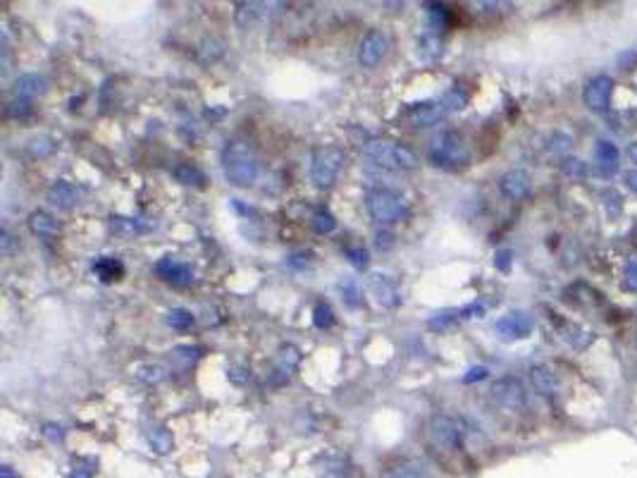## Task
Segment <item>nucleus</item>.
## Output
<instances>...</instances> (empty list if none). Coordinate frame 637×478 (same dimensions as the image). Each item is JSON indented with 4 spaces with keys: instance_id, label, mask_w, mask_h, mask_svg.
<instances>
[{
    "instance_id": "obj_20",
    "label": "nucleus",
    "mask_w": 637,
    "mask_h": 478,
    "mask_svg": "<svg viewBox=\"0 0 637 478\" xmlns=\"http://www.w3.org/2000/svg\"><path fill=\"white\" fill-rule=\"evenodd\" d=\"M94 273L101 282H117L124 278V263L115 256H101L94 263Z\"/></svg>"
},
{
    "instance_id": "obj_22",
    "label": "nucleus",
    "mask_w": 637,
    "mask_h": 478,
    "mask_svg": "<svg viewBox=\"0 0 637 478\" xmlns=\"http://www.w3.org/2000/svg\"><path fill=\"white\" fill-rule=\"evenodd\" d=\"M146 440H148L150 450L155 454H170L172 447H175V438H172V431L165 426H153L148 433H146Z\"/></svg>"
},
{
    "instance_id": "obj_44",
    "label": "nucleus",
    "mask_w": 637,
    "mask_h": 478,
    "mask_svg": "<svg viewBox=\"0 0 637 478\" xmlns=\"http://www.w3.org/2000/svg\"><path fill=\"white\" fill-rule=\"evenodd\" d=\"M461 311V318L463 321H468V318H482L485 316V304H468V306H463V309H458Z\"/></svg>"
},
{
    "instance_id": "obj_33",
    "label": "nucleus",
    "mask_w": 637,
    "mask_h": 478,
    "mask_svg": "<svg viewBox=\"0 0 637 478\" xmlns=\"http://www.w3.org/2000/svg\"><path fill=\"white\" fill-rule=\"evenodd\" d=\"M193 314L186 309H172L167 311V325L172 327V330H189V327L193 325Z\"/></svg>"
},
{
    "instance_id": "obj_19",
    "label": "nucleus",
    "mask_w": 637,
    "mask_h": 478,
    "mask_svg": "<svg viewBox=\"0 0 637 478\" xmlns=\"http://www.w3.org/2000/svg\"><path fill=\"white\" fill-rule=\"evenodd\" d=\"M77 187L72 185V182L67 180H58L55 185L48 189V201L53 203L55 208H60V211H67V208H72L74 203H77Z\"/></svg>"
},
{
    "instance_id": "obj_12",
    "label": "nucleus",
    "mask_w": 637,
    "mask_h": 478,
    "mask_svg": "<svg viewBox=\"0 0 637 478\" xmlns=\"http://www.w3.org/2000/svg\"><path fill=\"white\" fill-rule=\"evenodd\" d=\"M368 294L380 306H385V309H394V306L401 304V292H399L396 282H394L390 275H382V273H375V275H370Z\"/></svg>"
},
{
    "instance_id": "obj_5",
    "label": "nucleus",
    "mask_w": 637,
    "mask_h": 478,
    "mask_svg": "<svg viewBox=\"0 0 637 478\" xmlns=\"http://www.w3.org/2000/svg\"><path fill=\"white\" fill-rule=\"evenodd\" d=\"M365 206H368L370 218L377 225H396L408 218V203L403 201L401 194L392 189H372L365 196Z\"/></svg>"
},
{
    "instance_id": "obj_31",
    "label": "nucleus",
    "mask_w": 637,
    "mask_h": 478,
    "mask_svg": "<svg viewBox=\"0 0 637 478\" xmlns=\"http://www.w3.org/2000/svg\"><path fill=\"white\" fill-rule=\"evenodd\" d=\"M561 173L566 177H573V180H585L590 175V165L580 158H564L561 160Z\"/></svg>"
},
{
    "instance_id": "obj_46",
    "label": "nucleus",
    "mask_w": 637,
    "mask_h": 478,
    "mask_svg": "<svg viewBox=\"0 0 637 478\" xmlns=\"http://www.w3.org/2000/svg\"><path fill=\"white\" fill-rule=\"evenodd\" d=\"M311 251H299V254H291L287 259V266L291 268H306L311 263Z\"/></svg>"
},
{
    "instance_id": "obj_34",
    "label": "nucleus",
    "mask_w": 637,
    "mask_h": 478,
    "mask_svg": "<svg viewBox=\"0 0 637 478\" xmlns=\"http://www.w3.org/2000/svg\"><path fill=\"white\" fill-rule=\"evenodd\" d=\"M165 368L163 366H158V364H146V366H141L137 370V378L141 380V383H146V385H158V383H163L165 380Z\"/></svg>"
},
{
    "instance_id": "obj_21",
    "label": "nucleus",
    "mask_w": 637,
    "mask_h": 478,
    "mask_svg": "<svg viewBox=\"0 0 637 478\" xmlns=\"http://www.w3.org/2000/svg\"><path fill=\"white\" fill-rule=\"evenodd\" d=\"M29 230L34 234H39V237L53 239V237H58V232H60V223H58V220L53 218L51 213L34 211L29 216Z\"/></svg>"
},
{
    "instance_id": "obj_6",
    "label": "nucleus",
    "mask_w": 637,
    "mask_h": 478,
    "mask_svg": "<svg viewBox=\"0 0 637 478\" xmlns=\"http://www.w3.org/2000/svg\"><path fill=\"white\" fill-rule=\"evenodd\" d=\"M489 397L496 407L509 411H521L527 407V392L525 385L521 383L514 375H504V378L494 380L492 388H489Z\"/></svg>"
},
{
    "instance_id": "obj_8",
    "label": "nucleus",
    "mask_w": 637,
    "mask_h": 478,
    "mask_svg": "<svg viewBox=\"0 0 637 478\" xmlns=\"http://www.w3.org/2000/svg\"><path fill=\"white\" fill-rule=\"evenodd\" d=\"M430 435L435 440L437 447L446 450V452H456L463 445V428L458 421L449 416H432L430 418Z\"/></svg>"
},
{
    "instance_id": "obj_2",
    "label": "nucleus",
    "mask_w": 637,
    "mask_h": 478,
    "mask_svg": "<svg viewBox=\"0 0 637 478\" xmlns=\"http://www.w3.org/2000/svg\"><path fill=\"white\" fill-rule=\"evenodd\" d=\"M428 158L435 168L442 170H461L471 163V151L458 132L444 130L430 139Z\"/></svg>"
},
{
    "instance_id": "obj_24",
    "label": "nucleus",
    "mask_w": 637,
    "mask_h": 478,
    "mask_svg": "<svg viewBox=\"0 0 637 478\" xmlns=\"http://www.w3.org/2000/svg\"><path fill=\"white\" fill-rule=\"evenodd\" d=\"M442 51H444V44H442L439 36L428 34V36H420L418 39V56L423 58V60H428V62L439 60Z\"/></svg>"
},
{
    "instance_id": "obj_48",
    "label": "nucleus",
    "mask_w": 637,
    "mask_h": 478,
    "mask_svg": "<svg viewBox=\"0 0 637 478\" xmlns=\"http://www.w3.org/2000/svg\"><path fill=\"white\" fill-rule=\"evenodd\" d=\"M387 478H423V474L411 469V466H399V469H394Z\"/></svg>"
},
{
    "instance_id": "obj_56",
    "label": "nucleus",
    "mask_w": 637,
    "mask_h": 478,
    "mask_svg": "<svg viewBox=\"0 0 637 478\" xmlns=\"http://www.w3.org/2000/svg\"><path fill=\"white\" fill-rule=\"evenodd\" d=\"M322 478H347V476H344L342 471H327V474L322 476Z\"/></svg>"
},
{
    "instance_id": "obj_4",
    "label": "nucleus",
    "mask_w": 637,
    "mask_h": 478,
    "mask_svg": "<svg viewBox=\"0 0 637 478\" xmlns=\"http://www.w3.org/2000/svg\"><path fill=\"white\" fill-rule=\"evenodd\" d=\"M344 163H347V153H344L342 146H334V144H327V146H317L313 148L311 153V180L317 189H329L334 187L339 173H342Z\"/></svg>"
},
{
    "instance_id": "obj_17",
    "label": "nucleus",
    "mask_w": 637,
    "mask_h": 478,
    "mask_svg": "<svg viewBox=\"0 0 637 478\" xmlns=\"http://www.w3.org/2000/svg\"><path fill=\"white\" fill-rule=\"evenodd\" d=\"M595 158H597V173L604 177H611L618 170V148L616 144L599 139L595 146Z\"/></svg>"
},
{
    "instance_id": "obj_40",
    "label": "nucleus",
    "mask_w": 637,
    "mask_h": 478,
    "mask_svg": "<svg viewBox=\"0 0 637 478\" xmlns=\"http://www.w3.org/2000/svg\"><path fill=\"white\" fill-rule=\"evenodd\" d=\"M8 115L10 117H26L31 115V101L26 99H12L8 103Z\"/></svg>"
},
{
    "instance_id": "obj_36",
    "label": "nucleus",
    "mask_w": 637,
    "mask_h": 478,
    "mask_svg": "<svg viewBox=\"0 0 637 478\" xmlns=\"http://www.w3.org/2000/svg\"><path fill=\"white\" fill-rule=\"evenodd\" d=\"M299 361H301V354L294 345H284L282 349H279V366H277L279 370H284V373L291 375V370L299 366Z\"/></svg>"
},
{
    "instance_id": "obj_51",
    "label": "nucleus",
    "mask_w": 637,
    "mask_h": 478,
    "mask_svg": "<svg viewBox=\"0 0 637 478\" xmlns=\"http://www.w3.org/2000/svg\"><path fill=\"white\" fill-rule=\"evenodd\" d=\"M618 62L623 65V69H633V65L637 62V56L633 51H628V53H620L618 56Z\"/></svg>"
},
{
    "instance_id": "obj_30",
    "label": "nucleus",
    "mask_w": 637,
    "mask_h": 478,
    "mask_svg": "<svg viewBox=\"0 0 637 478\" xmlns=\"http://www.w3.org/2000/svg\"><path fill=\"white\" fill-rule=\"evenodd\" d=\"M456 321H461V311L446 309V311H439V314L432 316V318L428 321V327L430 330H446V327H451Z\"/></svg>"
},
{
    "instance_id": "obj_55",
    "label": "nucleus",
    "mask_w": 637,
    "mask_h": 478,
    "mask_svg": "<svg viewBox=\"0 0 637 478\" xmlns=\"http://www.w3.org/2000/svg\"><path fill=\"white\" fill-rule=\"evenodd\" d=\"M0 478H17V476H15V471L10 469V466H3V469H0Z\"/></svg>"
},
{
    "instance_id": "obj_14",
    "label": "nucleus",
    "mask_w": 637,
    "mask_h": 478,
    "mask_svg": "<svg viewBox=\"0 0 637 478\" xmlns=\"http://www.w3.org/2000/svg\"><path fill=\"white\" fill-rule=\"evenodd\" d=\"M532 189V180L525 170H509V173L501 175L499 180V191L511 201H523V198L530 196Z\"/></svg>"
},
{
    "instance_id": "obj_9",
    "label": "nucleus",
    "mask_w": 637,
    "mask_h": 478,
    "mask_svg": "<svg viewBox=\"0 0 637 478\" xmlns=\"http://www.w3.org/2000/svg\"><path fill=\"white\" fill-rule=\"evenodd\" d=\"M449 115L451 112L446 110V105L442 103V99L423 101V103H415L406 110V122L411 127H432V125L444 122Z\"/></svg>"
},
{
    "instance_id": "obj_28",
    "label": "nucleus",
    "mask_w": 637,
    "mask_h": 478,
    "mask_svg": "<svg viewBox=\"0 0 637 478\" xmlns=\"http://www.w3.org/2000/svg\"><path fill=\"white\" fill-rule=\"evenodd\" d=\"M313 230H315L317 234L334 232V230H337V218H334L327 208H317V211L313 213Z\"/></svg>"
},
{
    "instance_id": "obj_43",
    "label": "nucleus",
    "mask_w": 637,
    "mask_h": 478,
    "mask_svg": "<svg viewBox=\"0 0 637 478\" xmlns=\"http://www.w3.org/2000/svg\"><path fill=\"white\" fill-rule=\"evenodd\" d=\"M623 278H625V287L633 289V292H637V256H633V259L628 261Z\"/></svg>"
},
{
    "instance_id": "obj_52",
    "label": "nucleus",
    "mask_w": 637,
    "mask_h": 478,
    "mask_svg": "<svg viewBox=\"0 0 637 478\" xmlns=\"http://www.w3.org/2000/svg\"><path fill=\"white\" fill-rule=\"evenodd\" d=\"M625 185H628L630 189H633L635 194H637V168H635V170H628V173H625Z\"/></svg>"
},
{
    "instance_id": "obj_3",
    "label": "nucleus",
    "mask_w": 637,
    "mask_h": 478,
    "mask_svg": "<svg viewBox=\"0 0 637 478\" xmlns=\"http://www.w3.org/2000/svg\"><path fill=\"white\" fill-rule=\"evenodd\" d=\"M363 155L375 165L387 170H415L418 168V155L408 146L396 142H385V139H370L363 146Z\"/></svg>"
},
{
    "instance_id": "obj_50",
    "label": "nucleus",
    "mask_w": 637,
    "mask_h": 478,
    "mask_svg": "<svg viewBox=\"0 0 637 478\" xmlns=\"http://www.w3.org/2000/svg\"><path fill=\"white\" fill-rule=\"evenodd\" d=\"M48 435V438L53 440V443H58V440H62L64 438V433H62V428L60 426H55V423H46V431H43Z\"/></svg>"
},
{
    "instance_id": "obj_45",
    "label": "nucleus",
    "mask_w": 637,
    "mask_h": 478,
    "mask_svg": "<svg viewBox=\"0 0 637 478\" xmlns=\"http://www.w3.org/2000/svg\"><path fill=\"white\" fill-rule=\"evenodd\" d=\"M227 375H229L232 383L241 385V383H246V380L251 378V370L244 368V366H232L229 370H227Z\"/></svg>"
},
{
    "instance_id": "obj_35",
    "label": "nucleus",
    "mask_w": 637,
    "mask_h": 478,
    "mask_svg": "<svg viewBox=\"0 0 637 478\" xmlns=\"http://www.w3.org/2000/svg\"><path fill=\"white\" fill-rule=\"evenodd\" d=\"M344 256H347V261L356 268V271H365V268L370 266V254L365 246H347V249H344Z\"/></svg>"
},
{
    "instance_id": "obj_37",
    "label": "nucleus",
    "mask_w": 637,
    "mask_h": 478,
    "mask_svg": "<svg viewBox=\"0 0 637 478\" xmlns=\"http://www.w3.org/2000/svg\"><path fill=\"white\" fill-rule=\"evenodd\" d=\"M564 337H566V340H568L575 349H585L592 340H595V335H592V332L582 330V327H577V325H568V327H566V330H564Z\"/></svg>"
},
{
    "instance_id": "obj_15",
    "label": "nucleus",
    "mask_w": 637,
    "mask_h": 478,
    "mask_svg": "<svg viewBox=\"0 0 637 478\" xmlns=\"http://www.w3.org/2000/svg\"><path fill=\"white\" fill-rule=\"evenodd\" d=\"M155 228L153 220L143 218H129V216H110V230L122 237H137V234H146Z\"/></svg>"
},
{
    "instance_id": "obj_53",
    "label": "nucleus",
    "mask_w": 637,
    "mask_h": 478,
    "mask_svg": "<svg viewBox=\"0 0 637 478\" xmlns=\"http://www.w3.org/2000/svg\"><path fill=\"white\" fill-rule=\"evenodd\" d=\"M69 478H94V474H91V469H84V466H77V469L72 471V476Z\"/></svg>"
},
{
    "instance_id": "obj_7",
    "label": "nucleus",
    "mask_w": 637,
    "mask_h": 478,
    "mask_svg": "<svg viewBox=\"0 0 637 478\" xmlns=\"http://www.w3.org/2000/svg\"><path fill=\"white\" fill-rule=\"evenodd\" d=\"M390 46H392V41H390V34H387V31L370 29L368 34L363 36V41H360V48H358L360 67L375 69L387 58V53H390Z\"/></svg>"
},
{
    "instance_id": "obj_26",
    "label": "nucleus",
    "mask_w": 637,
    "mask_h": 478,
    "mask_svg": "<svg viewBox=\"0 0 637 478\" xmlns=\"http://www.w3.org/2000/svg\"><path fill=\"white\" fill-rule=\"evenodd\" d=\"M58 148L55 139L48 137V134H39V137H34L29 144H26V151L29 155H34V158H48V155H53Z\"/></svg>"
},
{
    "instance_id": "obj_23",
    "label": "nucleus",
    "mask_w": 637,
    "mask_h": 478,
    "mask_svg": "<svg viewBox=\"0 0 637 478\" xmlns=\"http://www.w3.org/2000/svg\"><path fill=\"white\" fill-rule=\"evenodd\" d=\"M172 175H175V180L184 187H203V182H206L203 170L193 163H180L175 170H172Z\"/></svg>"
},
{
    "instance_id": "obj_1",
    "label": "nucleus",
    "mask_w": 637,
    "mask_h": 478,
    "mask_svg": "<svg viewBox=\"0 0 637 478\" xmlns=\"http://www.w3.org/2000/svg\"><path fill=\"white\" fill-rule=\"evenodd\" d=\"M222 170L234 187H251L261 175V163L248 144L229 142L222 148Z\"/></svg>"
},
{
    "instance_id": "obj_47",
    "label": "nucleus",
    "mask_w": 637,
    "mask_h": 478,
    "mask_svg": "<svg viewBox=\"0 0 637 478\" xmlns=\"http://www.w3.org/2000/svg\"><path fill=\"white\" fill-rule=\"evenodd\" d=\"M487 373H489V370L485 368V366H473L466 375H463V383L471 385V383H475V380H485V378H487Z\"/></svg>"
},
{
    "instance_id": "obj_49",
    "label": "nucleus",
    "mask_w": 637,
    "mask_h": 478,
    "mask_svg": "<svg viewBox=\"0 0 637 478\" xmlns=\"http://www.w3.org/2000/svg\"><path fill=\"white\" fill-rule=\"evenodd\" d=\"M198 352H201L198 347H177V349H175L177 357L184 359V361H196V359H198Z\"/></svg>"
},
{
    "instance_id": "obj_25",
    "label": "nucleus",
    "mask_w": 637,
    "mask_h": 478,
    "mask_svg": "<svg viewBox=\"0 0 637 478\" xmlns=\"http://www.w3.org/2000/svg\"><path fill=\"white\" fill-rule=\"evenodd\" d=\"M263 8H265V3H236V24L241 29L251 26L263 15Z\"/></svg>"
},
{
    "instance_id": "obj_29",
    "label": "nucleus",
    "mask_w": 637,
    "mask_h": 478,
    "mask_svg": "<svg viewBox=\"0 0 637 478\" xmlns=\"http://www.w3.org/2000/svg\"><path fill=\"white\" fill-rule=\"evenodd\" d=\"M339 292H342V299L349 309H358V306L363 304V292H360V287L354 280L339 282Z\"/></svg>"
},
{
    "instance_id": "obj_27",
    "label": "nucleus",
    "mask_w": 637,
    "mask_h": 478,
    "mask_svg": "<svg viewBox=\"0 0 637 478\" xmlns=\"http://www.w3.org/2000/svg\"><path fill=\"white\" fill-rule=\"evenodd\" d=\"M468 101H471V96H468V91L463 89V87H451L449 91H446L444 96H442V103L446 105V110L449 112H458V110H463L468 105Z\"/></svg>"
},
{
    "instance_id": "obj_16",
    "label": "nucleus",
    "mask_w": 637,
    "mask_h": 478,
    "mask_svg": "<svg viewBox=\"0 0 637 478\" xmlns=\"http://www.w3.org/2000/svg\"><path fill=\"white\" fill-rule=\"evenodd\" d=\"M530 383L539 395L552 397L556 395V390H559V375H556V370L552 366H547V364H537V366L530 368Z\"/></svg>"
},
{
    "instance_id": "obj_39",
    "label": "nucleus",
    "mask_w": 637,
    "mask_h": 478,
    "mask_svg": "<svg viewBox=\"0 0 637 478\" xmlns=\"http://www.w3.org/2000/svg\"><path fill=\"white\" fill-rule=\"evenodd\" d=\"M570 146H573V139L564 132H554L549 137V151L552 153H568Z\"/></svg>"
},
{
    "instance_id": "obj_11",
    "label": "nucleus",
    "mask_w": 637,
    "mask_h": 478,
    "mask_svg": "<svg viewBox=\"0 0 637 478\" xmlns=\"http://www.w3.org/2000/svg\"><path fill=\"white\" fill-rule=\"evenodd\" d=\"M165 282L175 284V287H189L193 282V271L191 266L184 261H180L177 256H163L153 268Z\"/></svg>"
},
{
    "instance_id": "obj_42",
    "label": "nucleus",
    "mask_w": 637,
    "mask_h": 478,
    "mask_svg": "<svg viewBox=\"0 0 637 478\" xmlns=\"http://www.w3.org/2000/svg\"><path fill=\"white\" fill-rule=\"evenodd\" d=\"M511 263H514V251H511V249H501V251H496V256H494V266L499 268V271L509 273V271H511Z\"/></svg>"
},
{
    "instance_id": "obj_18",
    "label": "nucleus",
    "mask_w": 637,
    "mask_h": 478,
    "mask_svg": "<svg viewBox=\"0 0 637 478\" xmlns=\"http://www.w3.org/2000/svg\"><path fill=\"white\" fill-rule=\"evenodd\" d=\"M48 91V82H46V77H41V74H21V77L15 82V87H12V94H15V99H26V101H31V99H39V96H43Z\"/></svg>"
},
{
    "instance_id": "obj_54",
    "label": "nucleus",
    "mask_w": 637,
    "mask_h": 478,
    "mask_svg": "<svg viewBox=\"0 0 637 478\" xmlns=\"http://www.w3.org/2000/svg\"><path fill=\"white\" fill-rule=\"evenodd\" d=\"M628 158H630V163L637 165V142H633V144L628 146Z\"/></svg>"
},
{
    "instance_id": "obj_41",
    "label": "nucleus",
    "mask_w": 637,
    "mask_h": 478,
    "mask_svg": "<svg viewBox=\"0 0 637 478\" xmlns=\"http://www.w3.org/2000/svg\"><path fill=\"white\" fill-rule=\"evenodd\" d=\"M15 249H17V239L10 234L8 228H3L0 230V254L10 256V254H15Z\"/></svg>"
},
{
    "instance_id": "obj_10",
    "label": "nucleus",
    "mask_w": 637,
    "mask_h": 478,
    "mask_svg": "<svg viewBox=\"0 0 637 478\" xmlns=\"http://www.w3.org/2000/svg\"><path fill=\"white\" fill-rule=\"evenodd\" d=\"M611 96H613V79L602 74V77H595L592 82H587L585 87V105L592 112H607L609 105H611Z\"/></svg>"
},
{
    "instance_id": "obj_32",
    "label": "nucleus",
    "mask_w": 637,
    "mask_h": 478,
    "mask_svg": "<svg viewBox=\"0 0 637 478\" xmlns=\"http://www.w3.org/2000/svg\"><path fill=\"white\" fill-rule=\"evenodd\" d=\"M428 17H430V26H432V29L442 31V29H446V26H449L451 15H449V8H446V5L430 3L428 5Z\"/></svg>"
},
{
    "instance_id": "obj_38",
    "label": "nucleus",
    "mask_w": 637,
    "mask_h": 478,
    "mask_svg": "<svg viewBox=\"0 0 637 478\" xmlns=\"http://www.w3.org/2000/svg\"><path fill=\"white\" fill-rule=\"evenodd\" d=\"M313 323H315V327H320V330H327V327H332L334 325L332 306L325 304V302L315 304V309H313Z\"/></svg>"
},
{
    "instance_id": "obj_13",
    "label": "nucleus",
    "mask_w": 637,
    "mask_h": 478,
    "mask_svg": "<svg viewBox=\"0 0 637 478\" xmlns=\"http://www.w3.org/2000/svg\"><path fill=\"white\" fill-rule=\"evenodd\" d=\"M494 330L499 332L504 340H523L532 332V318L523 311H511V314L501 316L496 321Z\"/></svg>"
}]
</instances>
